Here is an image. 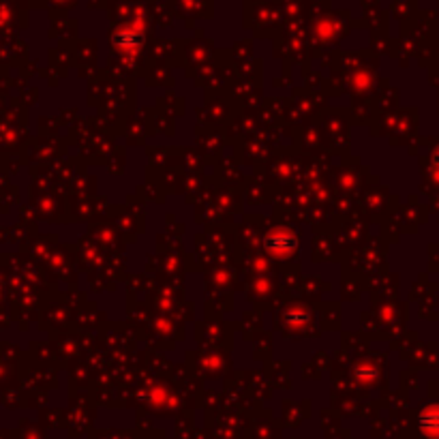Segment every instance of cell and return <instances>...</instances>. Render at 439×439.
Masks as SVG:
<instances>
[{"label":"cell","instance_id":"obj_5","mask_svg":"<svg viewBox=\"0 0 439 439\" xmlns=\"http://www.w3.org/2000/svg\"><path fill=\"white\" fill-rule=\"evenodd\" d=\"M287 324H291V326H302V324H306V313L300 311V309H294V311L287 315Z\"/></svg>","mask_w":439,"mask_h":439},{"label":"cell","instance_id":"obj_1","mask_svg":"<svg viewBox=\"0 0 439 439\" xmlns=\"http://www.w3.org/2000/svg\"><path fill=\"white\" fill-rule=\"evenodd\" d=\"M298 244H300L298 236L291 229H285V227L272 229L264 238V249L274 257H291L298 251Z\"/></svg>","mask_w":439,"mask_h":439},{"label":"cell","instance_id":"obj_2","mask_svg":"<svg viewBox=\"0 0 439 439\" xmlns=\"http://www.w3.org/2000/svg\"><path fill=\"white\" fill-rule=\"evenodd\" d=\"M420 428L428 437H439V407H428L420 413Z\"/></svg>","mask_w":439,"mask_h":439},{"label":"cell","instance_id":"obj_4","mask_svg":"<svg viewBox=\"0 0 439 439\" xmlns=\"http://www.w3.org/2000/svg\"><path fill=\"white\" fill-rule=\"evenodd\" d=\"M356 379H358L360 383H373V381L377 379V368L371 366L368 362L358 364V366H356Z\"/></svg>","mask_w":439,"mask_h":439},{"label":"cell","instance_id":"obj_3","mask_svg":"<svg viewBox=\"0 0 439 439\" xmlns=\"http://www.w3.org/2000/svg\"><path fill=\"white\" fill-rule=\"evenodd\" d=\"M116 46L123 48V50H133L142 43V35L135 33V31H118L116 37H114Z\"/></svg>","mask_w":439,"mask_h":439}]
</instances>
